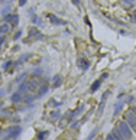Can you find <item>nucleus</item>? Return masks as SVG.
<instances>
[{
    "label": "nucleus",
    "mask_w": 136,
    "mask_h": 140,
    "mask_svg": "<svg viewBox=\"0 0 136 140\" xmlns=\"http://www.w3.org/2000/svg\"><path fill=\"white\" fill-rule=\"evenodd\" d=\"M133 129H135V132H136V124H135V126H133Z\"/></svg>",
    "instance_id": "nucleus-21"
},
{
    "label": "nucleus",
    "mask_w": 136,
    "mask_h": 140,
    "mask_svg": "<svg viewBox=\"0 0 136 140\" xmlns=\"http://www.w3.org/2000/svg\"><path fill=\"white\" fill-rule=\"evenodd\" d=\"M112 134H113V136H114V137H116L117 140H123V136H122V133L119 132V129H117V127H116V129H113Z\"/></svg>",
    "instance_id": "nucleus-8"
},
{
    "label": "nucleus",
    "mask_w": 136,
    "mask_h": 140,
    "mask_svg": "<svg viewBox=\"0 0 136 140\" xmlns=\"http://www.w3.org/2000/svg\"><path fill=\"white\" fill-rule=\"evenodd\" d=\"M49 19H51V22L52 23H57V25H64V20H61V19H58V17H55L54 15H49Z\"/></svg>",
    "instance_id": "nucleus-7"
},
{
    "label": "nucleus",
    "mask_w": 136,
    "mask_h": 140,
    "mask_svg": "<svg viewBox=\"0 0 136 140\" xmlns=\"http://www.w3.org/2000/svg\"><path fill=\"white\" fill-rule=\"evenodd\" d=\"M10 28H12V25H9V23H2L0 25V35H4V33L10 32Z\"/></svg>",
    "instance_id": "nucleus-4"
},
{
    "label": "nucleus",
    "mask_w": 136,
    "mask_h": 140,
    "mask_svg": "<svg viewBox=\"0 0 136 140\" xmlns=\"http://www.w3.org/2000/svg\"><path fill=\"white\" fill-rule=\"evenodd\" d=\"M106 140H117V139L114 137L113 134H109V136H107V137H106Z\"/></svg>",
    "instance_id": "nucleus-18"
},
{
    "label": "nucleus",
    "mask_w": 136,
    "mask_h": 140,
    "mask_svg": "<svg viewBox=\"0 0 136 140\" xmlns=\"http://www.w3.org/2000/svg\"><path fill=\"white\" fill-rule=\"evenodd\" d=\"M12 101H13V103H19V101H22V95H20L19 93H15L13 95H12Z\"/></svg>",
    "instance_id": "nucleus-10"
},
{
    "label": "nucleus",
    "mask_w": 136,
    "mask_h": 140,
    "mask_svg": "<svg viewBox=\"0 0 136 140\" xmlns=\"http://www.w3.org/2000/svg\"><path fill=\"white\" fill-rule=\"evenodd\" d=\"M6 20H9V22H10V25H17L19 17H17L16 15H7V16H6Z\"/></svg>",
    "instance_id": "nucleus-5"
},
{
    "label": "nucleus",
    "mask_w": 136,
    "mask_h": 140,
    "mask_svg": "<svg viewBox=\"0 0 136 140\" xmlns=\"http://www.w3.org/2000/svg\"><path fill=\"white\" fill-rule=\"evenodd\" d=\"M46 136H48V132H42V133H39V140L46 139Z\"/></svg>",
    "instance_id": "nucleus-15"
},
{
    "label": "nucleus",
    "mask_w": 136,
    "mask_h": 140,
    "mask_svg": "<svg viewBox=\"0 0 136 140\" xmlns=\"http://www.w3.org/2000/svg\"><path fill=\"white\" fill-rule=\"evenodd\" d=\"M78 66H81V69H87L88 66H90V64H88L87 59H84V58H80V59H78Z\"/></svg>",
    "instance_id": "nucleus-6"
},
{
    "label": "nucleus",
    "mask_w": 136,
    "mask_h": 140,
    "mask_svg": "<svg viewBox=\"0 0 136 140\" xmlns=\"http://www.w3.org/2000/svg\"><path fill=\"white\" fill-rule=\"evenodd\" d=\"M20 132H22V129H20L19 126H13V127H10V129L7 130V134H9V137L15 139V137H17V136L20 134Z\"/></svg>",
    "instance_id": "nucleus-2"
},
{
    "label": "nucleus",
    "mask_w": 136,
    "mask_h": 140,
    "mask_svg": "<svg viewBox=\"0 0 136 140\" xmlns=\"http://www.w3.org/2000/svg\"><path fill=\"white\" fill-rule=\"evenodd\" d=\"M117 129H119V132L122 133L123 139H129L132 136V132H130V127H129V124L126 123L125 120H122L119 124H117Z\"/></svg>",
    "instance_id": "nucleus-1"
},
{
    "label": "nucleus",
    "mask_w": 136,
    "mask_h": 140,
    "mask_svg": "<svg viewBox=\"0 0 136 140\" xmlns=\"http://www.w3.org/2000/svg\"><path fill=\"white\" fill-rule=\"evenodd\" d=\"M125 121L128 124H130V126H135L136 124V117H135V113L133 111H128L125 115Z\"/></svg>",
    "instance_id": "nucleus-3"
},
{
    "label": "nucleus",
    "mask_w": 136,
    "mask_h": 140,
    "mask_svg": "<svg viewBox=\"0 0 136 140\" xmlns=\"http://www.w3.org/2000/svg\"><path fill=\"white\" fill-rule=\"evenodd\" d=\"M12 65H13V64H12V61H7V62L4 64V66H3V68H4V69H9Z\"/></svg>",
    "instance_id": "nucleus-16"
},
{
    "label": "nucleus",
    "mask_w": 136,
    "mask_h": 140,
    "mask_svg": "<svg viewBox=\"0 0 136 140\" xmlns=\"http://www.w3.org/2000/svg\"><path fill=\"white\" fill-rule=\"evenodd\" d=\"M57 118H60V111H52L51 120H57Z\"/></svg>",
    "instance_id": "nucleus-12"
},
{
    "label": "nucleus",
    "mask_w": 136,
    "mask_h": 140,
    "mask_svg": "<svg viewBox=\"0 0 136 140\" xmlns=\"http://www.w3.org/2000/svg\"><path fill=\"white\" fill-rule=\"evenodd\" d=\"M100 84H101V80L94 81V83L91 84V91H97V90H98V87H100Z\"/></svg>",
    "instance_id": "nucleus-11"
},
{
    "label": "nucleus",
    "mask_w": 136,
    "mask_h": 140,
    "mask_svg": "<svg viewBox=\"0 0 136 140\" xmlns=\"http://www.w3.org/2000/svg\"><path fill=\"white\" fill-rule=\"evenodd\" d=\"M19 3H20V4H25V3H26V0H20Z\"/></svg>",
    "instance_id": "nucleus-20"
},
{
    "label": "nucleus",
    "mask_w": 136,
    "mask_h": 140,
    "mask_svg": "<svg viewBox=\"0 0 136 140\" xmlns=\"http://www.w3.org/2000/svg\"><path fill=\"white\" fill-rule=\"evenodd\" d=\"M3 41H4V38H3V36H0V45L3 44Z\"/></svg>",
    "instance_id": "nucleus-19"
},
{
    "label": "nucleus",
    "mask_w": 136,
    "mask_h": 140,
    "mask_svg": "<svg viewBox=\"0 0 136 140\" xmlns=\"http://www.w3.org/2000/svg\"><path fill=\"white\" fill-rule=\"evenodd\" d=\"M60 84H61V77H60V75H57V77H55V81H54V85H55V87H58Z\"/></svg>",
    "instance_id": "nucleus-14"
},
{
    "label": "nucleus",
    "mask_w": 136,
    "mask_h": 140,
    "mask_svg": "<svg viewBox=\"0 0 136 140\" xmlns=\"http://www.w3.org/2000/svg\"><path fill=\"white\" fill-rule=\"evenodd\" d=\"M122 107H123V101H119V103L116 104V107H114V113H113V114L117 115V114L120 113V110H122Z\"/></svg>",
    "instance_id": "nucleus-9"
},
{
    "label": "nucleus",
    "mask_w": 136,
    "mask_h": 140,
    "mask_svg": "<svg viewBox=\"0 0 136 140\" xmlns=\"http://www.w3.org/2000/svg\"><path fill=\"white\" fill-rule=\"evenodd\" d=\"M103 110H104V100H103V101L100 103V105H98V111H97V114L100 115L101 113H103Z\"/></svg>",
    "instance_id": "nucleus-13"
},
{
    "label": "nucleus",
    "mask_w": 136,
    "mask_h": 140,
    "mask_svg": "<svg viewBox=\"0 0 136 140\" xmlns=\"http://www.w3.org/2000/svg\"><path fill=\"white\" fill-rule=\"evenodd\" d=\"M46 91H48V87H46V85H44V87L41 88V91H39V95H41V94H44V93H46Z\"/></svg>",
    "instance_id": "nucleus-17"
}]
</instances>
